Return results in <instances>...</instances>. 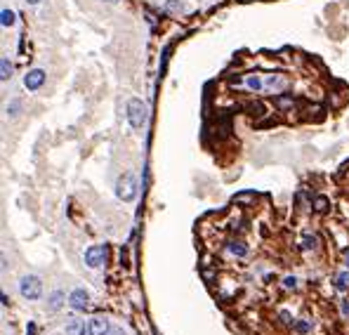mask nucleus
I'll use <instances>...</instances> for the list:
<instances>
[{"label":"nucleus","instance_id":"nucleus-1","mask_svg":"<svg viewBox=\"0 0 349 335\" xmlns=\"http://www.w3.org/2000/svg\"><path fill=\"white\" fill-rule=\"evenodd\" d=\"M137 194H139V182L137 177L132 175V172H125V175H121L116 182V196L123 203H132V201L137 199Z\"/></svg>","mask_w":349,"mask_h":335},{"label":"nucleus","instance_id":"nucleus-2","mask_svg":"<svg viewBox=\"0 0 349 335\" xmlns=\"http://www.w3.org/2000/svg\"><path fill=\"white\" fill-rule=\"evenodd\" d=\"M19 295L24 297V300H28V302L41 300V295H43L41 276H35V274H26V276H21V279H19Z\"/></svg>","mask_w":349,"mask_h":335},{"label":"nucleus","instance_id":"nucleus-3","mask_svg":"<svg viewBox=\"0 0 349 335\" xmlns=\"http://www.w3.org/2000/svg\"><path fill=\"white\" fill-rule=\"evenodd\" d=\"M146 116H149V106L137 99V97H132L130 102H128V123L135 128V130H142L144 125H146Z\"/></svg>","mask_w":349,"mask_h":335},{"label":"nucleus","instance_id":"nucleus-4","mask_svg":"<svg viewBox=\"0 0 349 335\" xmlns=\"http://www.w3.org/2000/svg\"><path fill=\"white\" fill-rule=\"evenodd\" d=\"M106 257H109V250L106 246H90L85 250V265L90 269H99L106 265Z\"/></svg>","mask_w":349,"mask_h":335},{"label":"nucleus","instance_id":"nucleus-5","mask_svg":"<svg viewBox=\"0 0 349 335\" xmlns=\"http://www.w3.org/2000/svg\"><path fill=\"white\" fill-rule=\"evenodd\" d=\"M69 307L73 312H85L90 307V293L85 288H73L69 293Z\"/></svg>","mask_w":349,"mask_h":335},{"label":"nucleus","instance_id":"nucleus-6","mask_svg":"<svg viewBox=\"0 0 349 335\" xmlns=\"http://www.w3.org/2000/svg\"><path fill=\"white\" fill-rule=\"evenodd\" d=\"M111 333V323L104 316H92L88 321V335H109Z\"/></svg>","mask_w":349,"mask_h":335},{"label":"nucleus","instance_id":"nucleus-7","mask_svg":"<svg viewBox=\"0 0 349 335\" xmlns=\"http://www.w3.org/2000/svg\"><path fill=\"white\" fill-rule=\"evenodd\" d=\"M43 83H45V71H43V68H33V71H28V73L24 76V88L31 90V92L43 88Z\"/></svg>","mask_w":349,"mask_h":335},{"label":"nucleus","instance_id":"nucleus-8","mask_svg":"<svg viewBox=\"0 0 349 335\" xmlns=\"http://www.w3.org/2000/svg\"><path fill=\"white\" fill-rule=\"evenodd\" d=\"M66 302H69V297L64 295V290H52V293L48 295V309L50 312H59Z\"/></svg>","mask_w":349,"mask_h":335},{"label":"nucleus","instance_id":"nucleus-9","mask_svg":"<svg viewBox=\"0 0 349 335\" xmlns=\"http://www.w3.org/2000/svg\"><path fill=\"white\" fill-rule=\"evenodd\" d=\"M64 333L66 335H85L88 333V326L83 319H69V321L64 323Z\"/></svg>","mask_w":349,"mask_h":335},{"label":"nucleus","instance_id":"nucleus-10","mask_svg":"<svg viewBox=\"0 0 349 335\" xmlns=\"http://www.w3.org/2000/svg\"><path fill=\"white\" fill-rule=\"evenodd\" d=\"M264 88H269V90H274V92H281V90L286 88V76H281V73H272L264 81Z\"/></svg>","mask_w":349,"mask_h":335},{"label":"nucleus","instance_id":"nucleus-11","mask_svg":"<svg viewBox=\"0 0 349 335\" xmlns=\"http://www.w3.org/2000/svg\"><path fill=\"white\" fill-rule=\"evenodd\" d=\"M229 253L231 255H236V257H246L248 255V246H246V241H241V239H234V241H229Z\"/></svg>","mask_w":349,"mask_h":335},{"label":"nucleus","instance_id":"nucleus-12","mask_svg":"<svg viewBox=\"0 0 349 335\" xmlns=\"http://www.w3.org/2000/svg\"><path fill=\"white\" fill-rule=\"evenodd\" d=\"M246 88H248V90H253V92H260V90L264 88V81H262V78H260L257 73H250V76L246 78Z\"/></svg>","mask_w":349,"mask_h":335},{"label":"nucleus","instance_id":"nucleus-13","mask_svg":"<svg viewBox=\"0 0 349 335\" xmlns=\"http://www.w3.org/2000/svg\"><path fill=\"white\" fill-rule=\"evenodd\" d=\"M21 106H24V104H21V99H12V102L5 106V114L10 118H17L21 114Z\"/></svg>","mask_w":349,"mask_h":335},{"label":"nucleus","instance_id":"nucleus-14","mask_svg":"<svg viewBox=\"0 0 349 335\" xmlns=\"http://www.w3.org/2000/svg\"><path fill=\"white\" fill-rule=\"evenodd\" d=\"M293 330L297 335H307L309 330H312V321H307V319H297V321L293 323Z\"/></svg>","mask_w":349,"mask_h":335},{"label":"nucleus","instance_id":"nucleus-15","mask_svg":"<svg viewBox=\"0 0 349 335\" xmlns=\"http://www.w3.org/2000/svg\"><path fill=\"white\" fill-rule=\"evenodd\" d=\"M0 78H3V81H10V78H12V64H10L7 57H3V62H0Z\"/></svg>","mask_w":349,"mask_h":335},{"label":"nucleus","instance_id":"nucleus-16","mask_svg":"<svg viewBox=\"0 0 349 335\" xmlns=\"http://www.w3.org/2000/svg\"><path fill=\"white\" fill-rule=\"evenodd\" d=\"M319 246V239H316L314 234H307V236H304V239H302V250H314V248Z\"/></svg>","mask_w":349,"mask_h":335},{"label":"nucleus","instance_id":"nucleus-17","mask_svg":"<svg viewBox=\"0 0 349 335\" xmlns=\"http://www.w3.org/2000/svg\"><path fill=\"white\" fill-rule=\"evenodd\" d=\"M255 201V194L253 192H243V194H236V196H234V203H253Z\"/></svg>","mask_w":349,"mask_h":335},{"label":"nucleus","instance_id":"nucleus-18","mask_svg":"<svg viewBox=\"0 0 349 335\" xmlns=\"http://www.w3.org/2000/svg\"><path fill=\"white\" fill-rule=\"evenodd\" d=\"M0 21H3V26H5V28L14 26V21H17V19H14V12L5 7V10H3V19H0Z\"/></svg>","mask_w":349,"mask_h":335},{"label":"nucleus","instance_id":"nucleus-19","mask_svg":"<svg viewBox=\"0 0 349 335\" xmlns=\"http://www.w3.org/2000/svg\"><path fill=\"white\" fill-rule=\"evenodd\" d=\"M314 210L316 212H326V210H328V199H326V196H316V199H314Z\"/></svg>","mask_w":349,"mask_h":335},{"label":"nucleus","instance_id":"nucleus-20","mask_svg":"<svg viewBox=\"0 0 349 335\" xmlns=\"http://www.w3.org/2000/svg\"><path fill=\"white\" fill-rule=\"evenodd\" d=\"M182 10H184V5L179 0H168L165 3V12H182Z\"/></svg>","mask_w":349,"mask_h":335},{"label":"nucleus","instance_id":"nucleus-21","mask_svg":"<svg viewBox=\"0 0 349 335\" xmlns=\"http://www.w3.org/2000/svg\"><path fill=\"white\" fill-rule=\"evenodd\" d=\"M347 286H349V272H342L340 276H337V281H335V288H337V290H344Z\"/></svg>","mask_w":349,"mask_h":335},{"label":"nucleus","instance_id":"nucleus-22","mask_svg":"<svg viewBox=\"0 0 349 335\" xmlns=\"http://www.w3.org/2000/svg\"><path fill=\"white\" fill-rule=\"evenodd\" d=\"M283 288L286 290H295L297 288V279L295 276H283Z\"/></svg>","mask_w":349,"mask_h":335},{"label":"nucleus","instance_id":"nucleus-23","mask_svg":"<svg viewBox=\"0 0 349 335\" xmlns=\"http://www.w3.org/2000/svg\"><path fill=\"white\" fill-rule=\"evenodd\" d=\"M279 319H281V323H286V326H293V323H295V319L290 316V312H286V309L279 314Z\"/></svg>","mask_w":349,"mask_h":335},{"label":"nucleus","instance_id":"nucleus-24","mask_svg":"<svg viewBox=\"0 0 349 335\" xmlns=\"http://www.w3.org/2000/svg\"><path fill=\"white\" fill-rule=\"evenodd\" d=\"M293 104H295L293 97H279V106H281V109H286V106H293Z\"/></svg>","mask_w":349,"mask_h":335},{"label":"nucleus","instance_id":"nucleus-25","mask_svg":"<svg viewBox=\"0 0 349 335\" xmlns=\"http://www.w3.org/2000/svg\"><path fill=\"white\" fill-rule=\"evenodd\" d=\"M342 260H344V267H347V272H349V248H347V250H344Z\"/></svg>","mask_w":349,"mask_h":335},{"label":"nucleus","instance_id":"nucleus-26","mask_svg":"<svg viewBox=\"0 0 349 335\" xmlns=\"http://www.w3.org/2000/svg\"><path fill=\"white\" fill-rule=\"evenodd\" d=\"M109 335H125V330H123V328H111Z\"/></svg>","mask_w":349,"mask_h":335},{"label":"nucleus","instance_id":"nucleus-27","mask_svg":"<svg viewBox=\"0 0 349 335\" xmlns=\"http://www.w3.org/2000/svg\"><path fill=\"white\" fill-rule=\"evenodd\" d=\"M342 312H344V314H349V302H344V305H342Z\"/></svg>","mask_w":349,"mask_h":335},{"label":"nucleus","instance_id":"nucleus-28","mask_svg":"<svg viewBox=\"0 0 349 335\" xmlns=\"http://www.w3.org/2000/svg\"><path fill=\"white\" fill-rule=\"evenodd\" d=\"M28 5H38V3H41V0H26Z\"/></svg>","mask_w":349,"mask_h":335},{"label":"nucleus","instance_id":"nucleus-29","mask_svg":"<svg viewBox=\"0 0 349 335\" xmlns=\"http://www.w3.org/2000/svg\"><path fill=\"white\" fill-rule=\"evenodd\" d=\"M106 3H118V0H106Z\"/></svg>","mask_w":349,"mask_h":335}]
</instances>
